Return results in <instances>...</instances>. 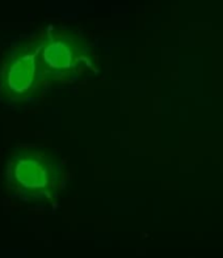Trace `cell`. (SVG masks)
Masks as SVG:
<instances>
[{"mask_svg":"<svg viewBox=\"0 0 223 258\" xmlns=\"http://www.w3.org/2000/svg\"><path fill=\"white\" fill-rule=\"evenodd\" d=\"M37 62L42 76L63 79L75 75L87 62L88 45L84 38L71 30H54L34 41Z\"/></svg>","mask_w":223,"mask_h":258,"instance_id":"7a4b0ae2","label":"cell"},{"mask_svg":"<svg viewBox=\"0 0 223 258\" xmlns=\"http://www.w3.org/2000/svg\"><path fill=\"white\" fill-rule=\"evenodd\" d=\"M8 180L11 187L20 194L50 197L58 190L61 167L49 151H19L8 165Z\"/></svg>","mask_w":223,"mask_h":258,"instance_id":"6da1fadb","label":"cell"},{"mask_svg":"<svg viewBox=\"0 0 223 258\" xmlns=\"http://www.w3.org/2000/svg\"><path fill=\"white\" fill-rule=\"evenodd\" d=\"M41 76L42 72L37 62V49L33 42L4 63L2 72L3 95L15 100L28 97L38 87Z\"/></svg>","mask_w":223,"mask_h":258,"instance_id":"3957f363","label":"cell"}]
</instances>
